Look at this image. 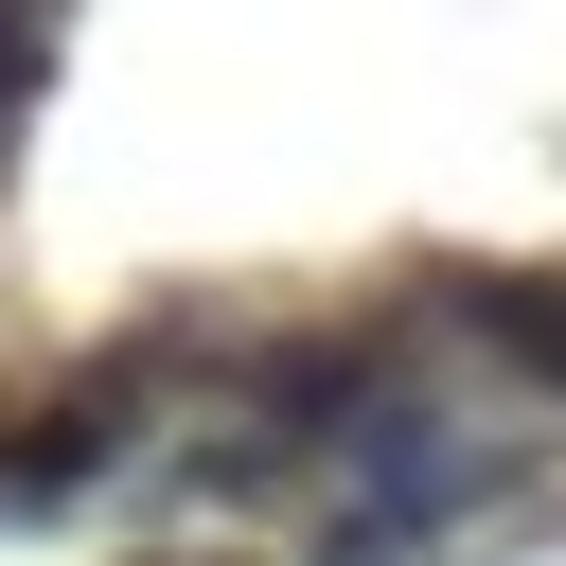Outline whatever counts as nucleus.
I'll use <instances>...</instances> for the list:
<instances>
[{"label":"nucleus","mask_w":566,"mask_h":566,"mask_svg":"<svg viewBox=\"0 0 566 566\" xmlns=\"http://www.w3.org/2000/svg\"><path fill=\"white\" fill-rule=\"evenodd\" d=\"M35 71H53V0H0V142H18V106H35Z\"/></svg>","instance_id":"3"},{"label":"nucleus","mask_w":566,"mask_h":566,"mask_svg":"<svg viewBox=\"0 0 566 566\" xmlns=\"http://www.w3.org/2000/svg\"><path fill=\"white\" fill-rule=\"evenodd\" d=\"M460 336H478L531 407H566V265H495V283H460Z\"/></svg>","instance_id":"2"},{"label":"nucleus","mask_w":566,"mask_h":566,"mask_svg":"<svg viewBox=\"0 0 566 566\" xmlns=\"http://www.w3.org/2000/svg\"><path fill=\"white\" fill-rule=\"evenodd\" d=\"M0 442H18V424H0Z\"/></svg>","instance_id":"4"},{"label":"nucleus","mask_w":566,"mask_h":566,"mask_svg":"<svg viewBox=\"0 0 566 566\" xmlns=\"http://www.w3.org/2000/svg\"><path fill=\"white\" fill-rule=\"evenodd\" d=\"M142 389H159V354H124V371H88V389L18 407V442H0V513H71V495H106V478H124V442H142Z\"/></svg>","instance_id":"1"}]
</instances>
